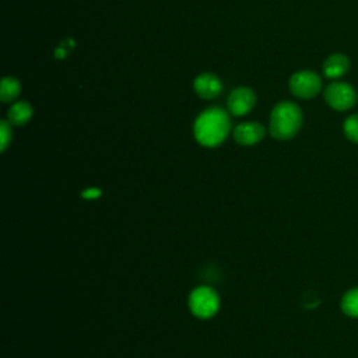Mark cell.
<instances>
[{"instance_id": "3", "label": "cell", "mask_w": 358, "mask_h": 358, "mask_svg": "<svg viewBox=\"0 0 358 358\" xmlns=\"http://www.w3.org/2000/svg\"><path fill=\"white\" fill-rule=\"evenodd\" d=\"M189 309L199 319H210L220 309L218 294L210 287H197L189 295Z\"/></svg>"}, {"instance_id": "5", "label": "cell", "mask_w": 358, "mask_h": 358, "mask_svg": "<svg viewBox=\"0 0 358 358\" xmlns=\"http://www.w3.org/2000/svg\"><path fill=\"white\" fill-rule=\"evenodd\" d=\"M288 85H289V91L296 98L310 99L320 92L322 78L313 71L302 70L291 76Z\"/></svg>"}, {"instance_id": "4", "label": "cell", "mask_w": 358, "mask_h": 358, "mask_svg": "<svg viewBox=\"0 0 358 358\" xmlns=\"http://www.w3.org/2000/svg\"><path fill=\"white\" fill-rule=\"evenodd\" d=\"M326 103L338 112L348 110L357 103V91L355 88L344 81L330 83L323 92Z\"/></svg>"}, {"instance_id": "9", "label": "cell", "mask_w": 358, "mask_h": 358, "mask_svg": "<svg viewBox=\"0 0 358 358\" xmlns=\"http://www.w3.org/2000/svg\"><path fill=\"white\" fill-rule=\"evenodd\" d=\"M322 70L324 77L337 80L350 70V59L344 53H331L323 62Z\"/></svg>"}, {"instance_id": "14", "label": "cell", "mask_w": 358, "mask_h": 358, "mask_svg": "<svg viewBox=\"0 0 358 358\" xmlns=\"http://www.w3.org/2000/svg\"><path fill=\"white\" fill-rule=\"evenodd\" d=\"M11 138H13L11 123L8 120H1L0 122V144H1V151H4L8 147Z\"/></svg>"}, {"instance_id": "7", "label": "cell", "mask_w": 358, "mask_h": 358, "mask_svg": "<svg viewBox=\"0 0 358 358\" xmlns=\"http://www.w3.org/2000/svg\"><path fill=\"white\" fill-rule=\"evenodd\" d=\"M266 134V129L256 122L241 123L234 130V138L241 145H253L259 143Z\"/></svg>"}, {"instance_id": "13", "label": "cell", "mask_w": 358, "mask_h": 358, "mask_svg": "<svg viewBox=\"0 0 358 358\" xmlns=\"http://www.w3.org/2000/svg\"><path fill=\"white\" fill-rule=\"evenodd\" d=\"M343 131L350 141L358 144V113H352L344 120Z\"/></svg>"}, {"instance_id": "11", "label": "cell", "mask_w": 358, "mask_h": 358, "mask_svg": "<svg viewBox=\"0 0 358 358\" xmlns=\"http://www.w3.org/2000/svg\"><path fill=\"white\" fill-rule=\"evenodd\" d=\"M21 91V84L17 78L14 77H4L1 80L0 85V99L3 102H11L14 101Z\"/></svg>"}, {"instance_id": "6", "label": "cell", "mask_w": 358, "mask_h": 358, "mask_svg": "<svg viewBox=\"0 0 358 358\" xmlns=\"http://www.w3.org/2000/svg\"><path fill=\"white\" fill-rule=\"evenodd\" d=\"M256 103L255 92L248 87H239L231 91L227 99L228 110L234 116H243L252 110Z\"/></svg>"}, {"instance_id": "15", "label": "cell", "mask_w": 358, "mask_h": 358, "mask_svg": "<svg viewBox=\"0 0 358 358\" xmlns=\"http://www.w3.org/2000/svg\"><path fill=\"white\" fill-rule=\"evenodd\" d=\"M101 194H102V192H101L99 189H96V187L87 189V190H84V192L81 193L83 199H85V200H94V199H98Z\"/></svg>"}, {"instance_id": "8", "label": "cell", "mask_w": 358, "mask_h": 358, "mask_svg": "<svg viewBox=\"0 0 358 358\" xmlns=\"http://www.w3.org/2000/svg\"><path fill=\"white\" fill-rule=\"evenodd\" d=\"M222 90L221 80L213 73H203L194 80V91L203 99H213L220 95Z\"/></svg>"}, {"instance_id": "2", "label": "cell", "mask_w": 358, "mask_h": 358, "mask_svg": "<svg viewBox=\"0 0 358 358\" xmlns=\"http://www.w3.org/2000/svg\"><path fill=\"white\" fill-rule=\"evenodd\" d=\"M302 110L301 108L291 102L282 101L277 103L270 115V134L277 140L292 138L302 126Z\"/></svg>"}, {"instance_id": "12", "label": "cell", "mask_w": 358, "mask_h": 358, "mask_svg": "<svg viewBox=\"0 0 358 358\" xmlns=\"http://www.w3.org/2000/svg\"><path fill=\"white\" fill-rule=\"evenodd\" d=\"M341 310L351 317H358V287L347 291L341 298Z\"/></svg>"}, {"instance_id": "1", "label": "cell", "mask_w": 358, "mask_h": 358, "mask_svg": "<svg viewBox=\"0 0 358 358\" xmlns=\"http://www.w3.org/2000/svg\"><path fill=\"white\" fill-rule=\"evenodd\" d=\"M231 120L225 110L221 108H208L201 112L193 127L194 137L199 144L204 147H217L228 136Z\"/></svg>"}, {"instance_id": "10", "label": "cell", "mask_w": 358, "mask_h": 358, "mask_svg": "<svg viewBox=\"0 0 358 358\" xmlns=\"http://www.w3.org/2000/svg\"><path fill=\"white\" fill-rule=\"evenodd\" d=\"M32 106L27 101H18L13 103L7 112V120L14 126H24L32 117Z\"/></svg>"}]
</instances>
